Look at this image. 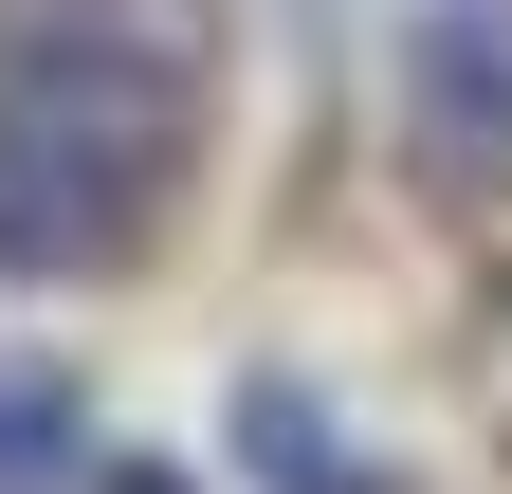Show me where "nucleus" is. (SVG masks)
<instances>
[{
	"mask_svg": "<svg viewBox=\"0 0 512 494\" xmlns=\"http://www.w3.org/2000/svg\"><path fill=\"white\" fill-rule=\"evenodd\" d=\"M0 129H37L92 183L110 238H147L183 202V74H128V55H0Z\"/></svg>",
	"mask_w": 512,
	"mask_h": 494,
	"instance_id": "1",
	"label": "nucleus"
},
{
	"mask_svg": "<svg viewBox=\"0 0 512 494\" xmlns=\"http://www.w3.org/2000/svg\"><path fill=\"white\" fill-rule=\"evenodd\" d=\"M403 110L458 183H512V0H421L403 37Z\"/></svg>",
	"mask_w": 512,
	"mask_h": 494,
	"instance_id": "2",
	"label": "nucleus"
},
{
	"mask_svg": "<svg viewBox=\"0 0 512 494\" xmlns=\"http://www.w3.org/2000/svg\"><path fill=\"white\" fill-rule=\"evenodd\" d=\"M202 0H0V55H128V74H202Z\"/></svg>",
	"mask_w": 512,
	"mask_h": 494,
	"instance_id": "3",
	"label": "nucleus"
},
{
	"mask_svg": "<svg viewBox=\"0 0 512 494\" xmlns=\"http://www.w3.org/2000/svg\"><path fill=\"white\" fill-rule=\"evenodd\" d=\"M92 257H128V238L92 220V183L55 165L37 129H0V275H92Z\"/></svg>",
	"mask_w": 512,
	"mask_h": 494,
	"instance_id": "4",
	"label": "nucleus"
},
{
	"mask_svg": "<svg viewBox=\"0 0 512 494\" xmlns=\"http://www.w3.org/2000/svg\"><path fill=\"white\" fill-rule=\"evenodd\" d=\"M74 458H92V403H74V366L0 348V494H37V476H74Z\"/></svg>",
	"mask_w": 512,
	"mask_h": 494,
	"instance_id": "5",
	"label": "nucleus"
}]
</instances>
